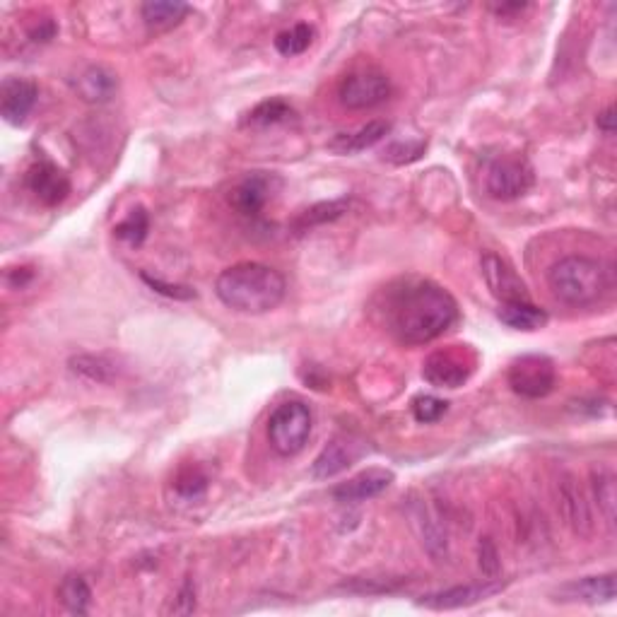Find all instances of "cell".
Wrapping results in <instances>:
<instances>
[{"label":"cell","instance_id":"obj_1","mask_svg":"<svg viewBox=\"0 0 617 617\" xmlns=\"http://www.w3.org/2000/svg\"><path fill=\"white\" fill-rule=\"evenodd\" d=\"M386 328L398 343L427 345L458 321V304L449 290L432 280H408L386 295Z\"/></svg>","mask_w":617,"mask_h":617},{"label":"cell","instance_id":"obj_2","mask_svg":"<svg viewBox=\"0 0 617 617\" xmlns=\"http://www.w3.org/2000/svg\"><path fill=\"white\" fill-rule=\"evenodd\" d=\"M215 295L227 309L239 314H268L287 295V282L266 263L244 261L222 270L215 280Z\"/></svg>","mask_w":617,"mask_h":617},{"label":"cell","instance_id":"obj_3","mask_svg":"<svg viewBox=\"0 0 617 617\" xmlns=\"http://www.w3.org/2000/svg\"><path fill=\"white\" fill-rule=\"evenodd\" d=\"M552 295L569 307H591L610 290V270L589 256H564L548 270Z\"/></svg>","mask_w":617,"mask_h":617},{"label":"cell","instance_id":"obj_4","mask_svg":"<svg viewBox=\"0 0 617 617\" xmlns=\"http://www.w3.org/2000/svg\"><path fill=\"white\" fill-rule=\"evenodd\" d=\"M311 415L309 405L302 401H287L278 405L268 417V442L275 454L290 458L304 449L311 437Z\"/></svg>","mask_w":617,"mask_h":617},{"label":"cell","instance_id":"obj_5","mask_svg":"<svg viewBox=\"0 0 617 617\" xmlns=\"http://www.w3.org/2000/svg\"><path fill=\"white\" fill-rule=\"evenodd\" d=\"M507 379L511 391L538 401V398L550 396L555 389L557 369L555 362L545 355H521L509 364Z\"/></svg>","mask_w":617,"mask_h":617},{"label":"cell","instance_id":"obj_6","mask_svg":"<svg viewBox=\"0 0 617 617\" xmlns=\"http://www.w3.org/2000/svg\"><path fill=\"white\" fill-rule=\"evenodd\" d=\"M475 372V355L461 345L432 352L422 367V376L437 389H458Z\"/></svg>","mask_w":617,"mask_h":617},{"label":"cell","instance_id":"obj_7","mask_svg":"<svg viewBox=\"0 0 617 617\" xmlns=\"http://www.w3.org/2000/svg\"><path fill=\"white\" fill-rule=\"evenodd\" d=\"M391 94V80L379 70H357L338 85V102L350 111L374 109Z\"/></svg>","mask_w":617,"mask_h":617},{"label":"cell","instance_id":"obj_8","mask_svg":"<svg viewBox=\"0 0 617 617\" xmlns=\"http://www.w3.org/2000/svg\"><path fill=\"white\" fill-rule=\"evenodd\" d=\"M533 186V169L524 157H499L487 169L485 188L495 201H516Z\"/></svg>","mask_w":617,"mask_h":617},{"label":"cell","instance_id":"obj_9","mask_svg":"<svg viewBox=\"0 0 617 617\" xmlns=\"http://www.w3.org/2000/svg\"><path fill=\"white\" fill-rule=\"evenodd\" d=\"M367 449L369 446L364 439L355 437V434H340V437L331 439V442L323 446L321 454L314 458L311 475H314L316 480L336 478L343 470L355 466V463L367 454Z\"/></svg>","mask_w":617,"mask_h":617},{"label":"cell","instance_id":"obj_10","mask_svg":"<svg viewBox=\"0 0 617 617\" xmlns=\"http://www.w3.org/2000/svg\"><path fill=\"white\" fill-rule=\"evenodd\" d=\"M504 581L499 579H483L478 584H466V586H454V589H444V591H434L422 596L420 605L432 610H456V608H468V605H475L485 598L497 596V593L504 591Z\"/></svg>","mask_w":617,"mask_h":617},{"label":"cell","instance_id":"obj_11","mask_svg":"<svg viewBox=\"0 0 617 617\" xmlns=\"http://www.w3.org/2000/svg\"><path fill=\"white\" fill-rule=\"evenodd\" d=\"M27 188L34 193V198L46 208H56L68 198L70 179L61 167L54 162L39 160L29 167L27 172Z\"/></svg>","mask_w":617,"mask_h":617},{"label":"cell","instance_id":"obj_12","mask_svg":"<svg viewBox=\"0 0 617 617\" xmlns=\"http://www.w3.org/2000/svg\"><path fill=\"white\" fill-rule=\"evenodd\" d=\"M480 270H483L487 287H490V292L499 299V302L528 299L526 282L519 278V273H516L502 256L492 254V251H485V254L480 256Z\"/></svg>","mask_w":617,"mask_h":617},{"label":"cell","instance_id":"obj_13","mask_svg":"<svg viewBox=\"0 0 617 617\" xmlns=\"http://www.w3.org/2000/svg\"><path fill=\"white\" fill-rule=\"evenodd\" d=\"M396 475L386 468H367L362 473H357L355 478L345 480L338 487H333V499L340 504H357L367 502V499L379 497L381 492H386L391 487Z\"/></svg>","mask_w":617,"mask_h":617},{"label":"cell","instance_id":"obj_14","mask_svg":"<svg viewBox=\"0 0 617 617\" xmlns=\"http://www.w3.org/2000/svg\"><path fill=\"white\" fill-rule=\"evenodd\" d=\"M557 495H560V507L567 524L579 538H589L593 533V516L591 507L586 502L584 490H581L574 475H562L557 483Z\"/></svg>","mask_w":617,"mask_h":617},{"label":"cell","instance_id":"obj_15","mask_svg":"<svg viewBox=\"0 0 617 617\" xmlns=\"http://www.w3.org/2000/svg\"><path fill=\"white\" fill-rule=\"evenodd\" d=\"M39 97V87L32 80L8 78L0 87V114L13 126L27 121L29 111L34 109Z\"/></svg>","mask_w":617,"mask_h":617},{"label":"cell","instance_id":"obj_16","mask_svg":"<svg viewBox=\"0 0 617 617\" xmlns=\"http://www.w3.org/2000/svg\"><path fill=\"white\" fill-rule=\"evenodd\" d=\"M273 181H275L273 176H268L263 172L249 174L246 179H242L237 186L232 188L229 203H232L242 215L261 213L263 205H266L268 198L273 196Z\"/></svg>","mask_w":617,"mask_h":617},{"label":"cell","instance_id":"obj_17","mask_svg":"<svg viewBox=\"0 0 617 617\" xmlns=\"http://www.w3.org/2000/svg\"><path fill=\"white\" fill-rule=\"evenodd\" d=\"M557 601H579V603H610L615 598V574H601V577H586L569 581L557 591Z\"/></svg>","mask_w":617,"mask_h":617},{"label":"cell","instance_id":"obj_18","mask_svg":"<svg viewBox=\"0 0 617 617\" xmlns=\"http://www.w3.org/2000/svg\"><path fill=\"white\" fill-rule=\"evenodd\" d=\"M497 316H499V321L504 323V326L514 328V331H526V333L540 331V328L548 326V321H550L548 311L536 307L531 299L502 302V304H499Z\"/></svg>","mask_w":617,"mask_h":617},{"label":"cell","instance_id":"obj_19","mask_svg":"<svg viewBox=\"0 0 617 617\" xmlns=\"http://www.w3.org/2000/svg\"><path fill=\"white\" fill-rule=\"evenodd\" d=\"M116 87H119L116 75L102 66L85 68L78 75V80H75V92H78L80 97L90 104L109 102V99L114 97Z\"/></svg>","mask_w":617,"mask_h":617},{"label":"cell","instance_id":"obj_20","mask_svg":"<svg viewBox=\"0 0 617 617\" xmlns=\"http://www.w3.org/2000/svg\"><path fill=\"white\" fill-rule=\"evenodd\" d=\"M188 13L191 8L181 0H150L140 5V17L150 32H169L172 27L181 25Z\"/></svg>","mask_w":617,"mask_h":617},{"label":"cell","instance_id":"obj_21","mask_svg":"<svg viewBox=\"0 0 617 617\" xmlns=\"http://www.w3.org/2000/svg\"><path fill=\"white\" fill-rule=\"evenodd\" d=\"M389 133H391L389 121H369L367 126L357 128L355 133L340 135L338 140H333L331 148L343 152V155H352V152L374 148V145L381 143V140H384Z\"/></svg>","mask_w":617,"mask_h":617},{"label":"cell","instance_id":"obj_22","mask_svg":"<svg viewBox=\"0 0 617 617\" xmlns=\"http://www.w3.org/2000/svg\"><path fill=\"white\" fill-rule=\"evenodd\" d=\"M591 490H593V499H596V504H598V511L603 514L605 524L613 528L615 526V504H617L615 475L605 468L593 470Z\"/></svg>","mask_w":617,"mask_h":617},{"label":"cell","instance_id":"obj_23","mask_svg":"<svg viewBox=\"0 0 617 617\" xmlns=\"http://www.w3.org/2000/svg\"><path fill=\"white\" fill-rule=\"evenodd\" d=\"M58 601L66 605L68 613L87 615L92 603V591L80 574H68L58 586Z\"/></svg>","mask_w":617,"mask_h":617},{"label":"cell","instance_id":"obj_24","mask_svg":"<svg viewBox=\"0 0 617 617\" xmlns=\"http://www.w3.org/2000/svg\"><path fill=\"white\" fill-rule=\"evenodd\" d=\"M70 369L75 374L82 376V379L94 381V384H109L114 381L116 367L114 362H109L107 357H97V355H78L70 360Z\"/></svg>","mask_w":617,"mask_h":617},{"label":"cell","instance_id":"obj_25","mask_svg":"<svg viewBox=\"0 0 617 617\" xmlns=\"http://www.w3.org/2000/svg\"><path fill=\"white\" fill-rule=\"evenodd\" d=\"M348 208H350L348 198L319 203V205H314V208L304 210V213L297 217L295 229H299V232H307V229L316 227V225H326V222H333V220H338V217H343L345 213H348Z\"/></svg>","mask_w":617,"mask_h":617},{"label":"cell","instance_id":"obj_26","mask_svg":"<svg viewBox=\"0 0 617 617\" xmlns=\"http://www.w3.org/2000/svg\"><path fill=\"white\" fill-rule=\"evenodd\" d=\"M314 34V27L307 25V22H299V25L285 29V32H280L278 37H275V49H278V54L287 58L299 56L309 49L311 41H314Z\"/></svg>","mask_w":617,"mask_h":617},{"label":"cell","instance_id":"obj_27","mask_svg":"<svg viewBox=\"0 0 617 617\" xmlns=\"http://www.w3.org/2000/svg\"><path fill=\"white\" fill-rule=\"evenodd\" d=\"M290 104L285 99H268V102H261L258 107H254L246 116V126H275V123H282L287 119H292Z\"/></svg>","mask_w":617,"mask_h":617},{"label":"cell","instance_id":"obj_28","mask_svg":"<svg viewBox=\"0 0 617 617\" xmlns=\"http://www.w3.org/2000/svg\"><path fill=\"white\" fill-rule=\"evenodd\" d=\"M150 232V215L145 208H135L131 210V215L126 217V220L119 222V225L114 227V234L121 239V242L131 244V246H140L145 242V237H148Z\"/></svg>","mask_w":617,"mask_h":617},{"label":"cell","instance_id":"obj_29","mask_svg":"<svg viewBox=\"0 0 617 617\" xmlns=\"http://www.w3.org/2000/svg\"><path fill=\"white\" fill-rule=\"evenodd\" d=\"M410 408H413L417 422H422V425H432V422H439L446 415L449 403L437 396H417Z\"/></svg>","mask_w":617,"mask_h":617},{"label":"cell","instance_id":"obj_30","mask_svg":"<svg viewBox=\"0 0 617 617\" xmlns=\"http://www.w3.org/2000/svg\"><path fill=\"white\" fill-rule=\"evenodd\" d=\"M205 487H208V480L198 470H186L176 478V492L186 499H198L205 492Z\"/></svg>","mask_w":617,"mask_h":617},{"label":"cell","instance_id":"obj_31","mask_svg":"<svg viewBox=\"0 0 617 617\" xmlns=\"http://www.w3.org/2000/svg\"><path fill=\"white\" fill-rule=\"evenodd\" d=\"M478 560H480V569H483L485 577L487 579H497V574H499V552H497L495 543H492L490 538H480Z\"/></svg>","mask_w":617,"mask_h":617},{"label":"cell","instance_id":"obj_32","mask_svg":"<svg viewBox=\"0 0 617 617\" xmlns=\"http://www.w3.org/2000/svg\"><path fill=\"white\" fill-rule=\"evenodd\" d=\"M143 280L148 282L155 292H160L164 297H172V299H193L196 297V292L191 290V287L186 285H169V282H162L160 278H150V275L143 273Z\"/></svg>","mask_w":617,"mask_h":617},{"label":"cell","instance_id":"obj_33","mask_svg":"<svg viewBox=\"0 0 617 617\" xmlns=\"http://www.w3.org/2000/svg\"><path fill=\"white\" fill-rule=\"evenodd\" d=\"M196 610V589H193L191 581H186L181 586V591L176 593V601L172 605V613L176 615H191Z\"/></svg>","mask_w":617,"mask_h":617},{"label":"cell","instance_id":"obj_34","mask_svg":"<svg viewBox=\"0 0 617 617\" xmlns=\"http://www.w3.org/2000/svg\"><path fill=\"white\" fill-rule=\"evenodd\" d=\"M425 148H427V143H408V145L396 143L386 150V155H396V152H401V157H398L396 164H408V162H415L417 157L425 152Z\"/></svg>","mask_w":617,"mask_h":617},{"label":"cell","instance_id":"obj_35","mask_svg":"<svg viewBox=\"0 0 617 617\" xmlns=\"http://www.w3.org/2000/svg\"><path fill=\"white\" fill-rule=\"evenodd\" d=\"M54 34H56L54 22H41L37 29L29 32V37H32V41H51L54 39Z\"/></svg>","mask_w":617,"mask_h":617},{"label":"cell","instance_id":"obj_36","mask_svg":"<svg viewBox=\"0 0 617 617\" xmlns=\"http://www.w3.org/2000/svg\"><path fill=\"white\" fill-rule=\"evenodd\" d=\"M598 128H601V131H605V133L615 131V109L613 107H608L601 116H598Z\"/></svg>","mask_w":617,"mask_h":617},{"label":"cell","instance_id":"obj_37","mask_svg":"<svg viewBox=\"0 0 617 617\" xmlns=\"http://www.w3.org/2000/svg\"><path fill=\"white\" fill-rule=\"evenodd\" d=\"M528 5L526 3H507V5H495V13H499V15H507V13H521V10H526Z\"/></svg>","mask_w":617,"mask_h":617}]
</instances>
